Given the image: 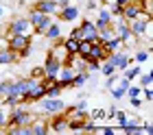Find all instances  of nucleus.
Listing matches in <instances>:
<instances>
[{
  "instance_id": "obj_26",
  "label": "nucleus",
  "mask_w": 153,
  "mask_h": 135,
  "mask_svg": "<svg viewBox=\"0 0 153 135\" xmlns=\"http://www.w3.org/2000/svg\"><path fill=\"white\" fill-rule=\"evenodd\" d=\"M44 89H46V96H51V98H55V96H61V87H59L57 83L44 85Z\"/></svg>"
},
{
  "instance_id": "obj_27",
  "label": "nucleus",
  "mask_w": 153,
  "mask_h": 135,
  "mask_svg": "<svg viewBox=\"0 0 153 135\" xmlns=\"http://www.w3.org/2000/svg\"><path fill=\"white\" fill-rule=\"evenodd\" d=\"M125 96H127V98H136V96H142V87H140V85H134V83H131L129 87H127V91H125Z\"/></svg>"
},
{
  "instance_id": "obj_5",
  "label": "nucleus",
  "mask_w": 153,
  "mask_h": 135,
  "mask_svg": "<svg viewBox=\"0 0 153 135\" xmlns=\"http://www.w3.org/2000/svg\"><path fill=\"white\" fill-rule=\"evenodd\" d=\"M129 31H131V35H136L138 39H142L144 37V33L151 28V18L149 15H138V18H134V20H129Z\"/></svg>"
},
{
  "instance_id": "obj_6",
  "label": "nucleus",
  "mask_w": 153,
  "mask_h": 135,
  "mask_svg": "<svg viewBox=\"0 0 153 135\" xmlns=\"http://www.w3.org/2000/svg\"><path fill=\"white\" fill-rule=\"evenodd\" d=\"M4 35H33V24L29 22V18H13Z\"/></svg>"
},
{
  "instance_id": "obj_9",
  "label": "nucleus",
  "mask_w": 153,
  "mask_h": 135,
  "mask_svg": "<svg viewBox=\"0 0 153 135\" xmlns=\"http://www.w3.org/2000/svg\"><path fill=\"white\" fill-rule=\"evenodd\" d=\"M107 61L112 63V66L116 68V72H123L125 68L131 63V57L127 55V52H123V50H118V52H109V57H107Z\"/></svg>"
},
{
  "instance_id": "obj_16",
  "label": "nucleus",
  "mask_w": 153,
  "mask_h": 135,
  "mask_svg": "<svg viewBox=\"0 0 153 135\" xmlns=\"http://www.w3.org/2000/svg\"><path fill=\"white\" fill-rule=\"evenodd\" d=\"M61 63L57 59H53V57H46L44 66H42V70H44V76H51V79H57V72H59Z\"/></svg>"
},
{
  "instance_id": "obj_36",
  "label": "nucleus",
  "mask_w": 153,
  "mask_h": 135,
  "mask_svg": "<svg viewBox=\"0 0 153 135\" xmlns=\"http://www.w3.org/2000/svg\"><path fill=\"white\" fill-rule=\"evenodd\" d=\"M57 4H59V9H61V7H68V4H70V0H57Z\"/></svg>"
},
{
  "instance_id": "obj_37",
  "label": "nucleus",
  "mask_w": 153,
  "mask_h": 135,
  "mask_svg": "<svg viewBox=\"0 0 153 135\" xmlns=\"http://www.w3.org/2000/svg\"><path fill=\"white\" fill-rule=\"evenodd\" d=\"M2 13H4V9H2V4H0V15H2Z\"/></svg>"
},
{
  "instance_id": "obj_3",
  "label": "nucleus",
  "mask_w": 153,
  "mask_h": 135,
  "mask_svg": "<svg viewBox=\"0 0 153 135\" xmlns=\"http://www.w3.org/2000/svg\"><path fill=\"white\" fill-rule=\"evenodd\" d=\"M37 103H39V113H42V116H53V113H59V111L66 109V103L61 100L59 96H55V98L44 96V98L37 100Z\"/></svg>"
},
{
  "instance_id": "obj_12",
  "label": "nucleus",
  "mask_w": 153,
  "mask_h": 135,
  "mask_svg": "<svg viewBox=\"0 0 153 135\" xmlns=\"http://www.w3.org/2000/svg\"><path fill=\"white\" fill-rule=\"evenodd\" d=\"M33 9L39 11V13H46V15H57L59 4H57V0H37L33 4Z\"/></svg>"
},
{
  "instance_id": "obj_29",
  "label": "nucleus",
  "mask_w": 153,
  "mask_h": 135,
  "mask_svg": "<svg viewBox=\"0 0 153 135\" xmlns=\"http://www.w3.org/2000/svg\"><path fill=\"white\" fill-rule=\"evenodd\" d=\"M90 44H92V41L79 39V50H76V55H81V57H88V55H90Z\"/></svg>"
},
{
  "instance_id": "obj_15",
  "label": "nucleus",
  "mask_w": 153,
  "mask_h": 135,
  "mask_svg": "<svg viewBox=\"0 0 153 135\" xmlns=\"http://www.w3.org/2000/svg\"><path fill=\"white\" fill-rule=\"evenodd\" d=\"M20 61V52L18 50H11L9 46L0 50V66H13V63Z\"/></svg>"
},
{
  "instance_id": "obj_8",
  "label": "nucleus",
  "mask_w": 153,
  "mask_h": 135,
  "mask_svg": "<svg viewBox=\"0 0 153 135\" xmlns=\"http://www.w3.org/2000/svg\"><path fill=\"white\" fill-rule=\"evenodd\" d=\"M48 57H53V59H57L61 66H66L68 59H70V52L66 50V46H64V41L59 39H55V46H51V52H48Z\"/></svg>"
},
{
  "instance_id": "obj_31",
  "label": "nucleus",
  "mask_w": 153,
  "mask_h": 135,
  "mask_svg": "<svg viewBox=\"0 0 153 135\" xmlns=\"http://www.w3.org/2000/svg\"><path fill=\"white\" fill-rule=\"evenodd\" d=\"M142 96H144V100H147V103H151V100H153V91H151V85L142 87Z\"/></svg>"
},
{
  "instance_id": "obj_4",
  "label": "nucleus",
  "mask_w": 153,
  "mask_h": 135,
  "mask_svg": "<svg viewBox=\"0 0 153 135\" xmlns=\"http://www.w3.org/2000/svg\"><path fill=\"white\" fill-rule=\"evenodd\" d=\"M29 22L33 24V33H37V35H44V31L48 26H51L53 22V15H46V13H39L35 9H31L29 11Z\"/></svg>"
},
{
  "instance_id": "obj_22",
  "label": "nucleus",
  "mask_w": 153,
  "mask_h": 135,
  "mask_svg": "<svg viewBox=\"0 0 153 135\" xmlns=\"http://www.w3.org/2000/svg\"><path fill=\"white\" fill-rule=\"evenodd\" d=\"M149 57H151V52L147 50V48H138L136 55H134V61H136V63H147Z\"/></svg>"
},
{
  "instance_id": "obj_10",
  "label": "nucleus",
  "mask_w": 153,
  "mask_h": 135,
  "mask_svg": "<svg viewBox=\"0 0 153 135\" xmlns=\"http://www.w3.org/2000/svg\"><path fill=\"white\" fill-rule=\"evenodd\" d=\"M123 20H134V18H138V15H142V4H140V0H129L127 4L123 7Z\"/></svg>"
},
{
  "instance_id": "obj_20",
  "label": "nucleus",
  "mask_w": 153,
  "mask_h": 135,
  "mask_svg": "<svg viewBox=\"0 0 153 135\" xmlns=\"http://www.w3.org/2000/svg\"><path fill=\"white\" fill-rule=\"evenodd\" d=\"M88 79H90L88 70H85V72H74V76H72V87H83V85L88 83Z\"/></svg>"
},
{
  "instance_id": "obj_32",
  "label": "nucleus",
  "mask_w": 153,
  "mask_h": 135,
  "mask_svg": "<svg viewBox=\"0 0 153 135\" xmlns=\"http://www.w3.org/2000/svg\"><path fill=\"white\" fill-rule=\"evenodd\" d=\"M31 76H33V79H42V76H44V70H42V66H37V68H33L31 70Z\"/></svg>"
},
{
  "instance_id": "obj_13",
  "label": "nucleus",
  "mask_w": 153,
  "mask_h": 135,
  "mask_svg": "<svg viewBox=\"0 0 153 135\" xmlns=\"http://www.w3.org/2000/svg\"><path fill=\"white\" fill-rule=\"evenodd\" d=\"M88 57L99 59V61H105L107 57H109V52H107V48H105V44H103V41L94 39L92 44H90V55H88ZM88 57H85V59H88Z\"/></svg>"
},
{
  "instance_id": "obj_30",
  "label": "nucleus",
  "mask_w": 153,
  "mask_h": 135,
  "mask_svg": "<svg viewBox=\"0 0 153 135\" xmlns=\"http://www.w3.org/2000/svg\"><path fill=\"white\" fill-rule=\"evenodd\" d=\"M85 63H88V72H99V68H101V61H99V59H92V57H88Z\"/></svg>"
},
{
  "instance_id": "obj_21",
  "label": "nucleus",
  "mask_w": 153,
  "mask_h": 135,
  "mask_svg": "<svg viewBox=\"0 0 153 135\" xmlns=\"http://www.w3.org/2000/svg\"><path fill=\"white\" fill-rule=\"evenodd\" d=\"M61 41H64L66 50L70 52V55H74L76 50H79V39H76V37H72V35H68V37H66V39H61Z\"/></svg>"
},
{
  "instance_id": "obj_34",
  "label": "nucleus",
  "mask_w": 153,
  "mask_h": 135,
  "mask_svg": "<svg viewBox=\"0 0 153 135\" xmlns=\"http://www.w3.org/2000/svg\"><path fill=\"white\" fill-rule=\"evenodd\" d=\"M74 107H76V109H83V111H88V100H79V103L74 105Z\"/></svg>"
},
{
  "instance_id": "obj_23",
  "label": "nucleus",
  "mask_w": 153,
  "mask_h": 135,
  "mask_svg": "<svg viewBox=\"0 0 153 135\" xmlns=\"http://www.w3.org/2000/svg\"><path fill=\"white\" fill-rule=\"evenodd\" d=\"M7 94H13V79L0 81V96H7Z\"/></svg>"
},
{
  "instance_id": "obj_1",
  "label": "nucleus",
  "mask_w": 153,
  "mask_h": 135,
  "mask_svg": "<svg viewBox=\"0 0 153 135\" xmlns=\"http://www.w3.org/2000/svg\"><path fill=\"white\" fill-rule=\"evenodd\" d=\"M37 116L29 109V105H16L11 111H9V118H7V126H24V124H31ZM4 126V129H7Z\"/></svg>"
},
{
  "instance_id": "obj_35",
  "label": "nucleus",
  "mask_w": 153,
  "mask_h": 135,
  "mask_svg": "<svg viewBox=\"0 0 153 135\" xmlns=\"http://www.w3.org/2000/svg\"><path fill=\"white\" fill-rule=\"evenodd\" d=\"M9 44H7V35H0V50H2V48H7Z\"/></svg>"
},
{
  "instance_id": "obj_18",
  "label": "nucleus",
  "mask_w": 153,
  "mask_h": 135,
  "mask_svg": "<svg viewBox=\"0 0 153 135\" xmlns=\"http://www.w3.org/2000/svg\"><path fill=\"white\" fill-rule=\"evenodd\" d=\"M44 37L46 39H51V41H55V39H59L61 37V26L57 24V22H51V26L44 31Z\"/></svg>"
},
{
  "instance_id": "obj_17",
  "label": "nucleus",
  "mask_w": 153,
  "mask_h": 135,
  "mask_svg": "<svg viewBox=\"0 0 153 135\" xmlns=\"http://www.w3.org/2000/svg\"><path fill=\"white\" fill-rule=\"evenodd\" d=\"M112 22V11H109V7H101L99 11H96V20H94V26L96 28H103Z\"/></svg>"
},
{
  "instance_id": "obj_19",
  "label": "nucleus",
  "mask_w": 153,
  "mask_h": 135,
  "mask_svg": "<svg viewBox=\"0 0 153 135\" xmlns=\"http://www.w3.org/2000/svg\"><path fill=\"white\" fill-rule=\"evenodd\" d=\"M105 48H107V52H118V50H123V39L114 35L112 39L105 41Z\"/></svg>"
},
{
  "instance_id": "obj_2",
  "label": "nucleus",
  "mask_w": 153,
  "mask_h": 135,
  "mask_svg": "<svg viewBox=\"0 0 153 135\" xmlns=\"http://www.w3.org/2000/svg\"><path fill=\"white\" fill-rule=\"evenodd\" d=\"M70 35H72V37H76V39L94 41L96 37H99V28L94 26L92 20H83V22L76 26V28H72V31H70Z\"/></svg>"
},
{
  "instance_id": "obj_14",
  "label": "nucleus",
  "mask_w": 153,
  "mask_h": 135,
  "mask_svg": "<svg viewBox=\"0 0 153 135\" xmlns=\"http://www.w3.org/2000/svg\"><path fill=\"white\" fill-rule=\"evenodd\" d=\"M57 15H59V20H64V22H74V20L81 15V11H79V7L68 4V7H61L57 11Z\"/></svg>"
},
{
  "instance_id": "obj_11",
  "label": "nucleus",
  "mask_w": 153,
  "mask_h": 135,
  "mask_svg": "<svg viewBox=\"0 0 153 135\" xmlns=\"http://www.w3.org/2000/svg\"><path fill=\"white\" fill-rule=\"evenodd\" d=\"M7 44H9L11 50H24L26 46L31 44V35H7Z\"/></svg>"
},
{
  "instance_id": "obj_28",
  "label": "nucleus",
  "mask_w": 153,
  "mask_h": 135,
  "mask_svg": "<svg viewBox=\"0 0 153 135\" xmlns=\"http://www.w3.org/2000/svg\"><path fill=\"white\" fill-rule=\"evenodd\" d=\"M153 83V74L151 72H147V74H138V85H140V87H147V85H151Z\"/></svg>"
},
{
  "instance_id": "obj_33",
  "label": "nucleus",
  "mask_w": 153,
  "mask_h": 135,
  "mask_svg": "<svg viewBox=\"0 0 153 135\" xmlns=\"http://www.w3.org/2000/svg\"><path fill=\"white\" fill-rule=\"evenodd\" d=\"M129 103H131V107H134V109H140V107H142V96L129 98Z\"/></svg>"
},
{
  "instance_id": "obj_25",
  "label": "nucleus",
  "mask_w": 153,
  "mask_h": 135,
  "mask_svg": "<svg viewBox=\"0 0 153 135\" xmlns=\"http://www.w3.org/2000/svg\"><path fill=\"white\" fill-rule=\"evenodd\" d=\"M109 91H112L114 100H120V98H125V91H127V89H125L123 85H120V79H118V83H116V85H114V87L109 89Z\"/></svg>"
},
{
  "instance_id": "obj_7",
  "label": "nucleus",
  "mask_w": 153,
  "mask_h": 135,
  "mask_svg": "<svg viewBox=\"0 0 153 135\" xmlns=\"http://www.w3.org/2000/svg\"><path fill=\"white\" fill-rule=\"evenodd\" d=\"M48 129L53 133H66L68 131V113H66V109L59 111V113H53V116L48 118Z\"/></svg>"
},
{
  "instance_id": "obj_24",
  "label": "nucleus",
  "mask_w": 153,
  "mask_h": 135,
  "mask_svg": "<svg viewBox=\"0 0 153 135\" xmlns=\"http://www.w3.org/2000/svg\"><path fill=\"white\" fill-rule=\"evenodd\" d=\"M99 70H101V74H103V76H112V74H116V68H114L107 59H105V61H101V68H99Z\"/></svg>"
}]
</instances>
